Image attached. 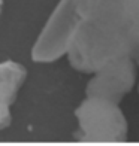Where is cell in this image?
Instances as JSON below:
<instances>
[{"instance_id": "cell-1", "label": "cell", "mask_w": 139, "mask_h": 146, "mask_svg": "<svg viewBox=\"0 0 139 146\" xmlns=\"http://www.w3.org/2000/svg\"><path fill=\"white\" fill-rule=\"evenodd\" d=\"M133 43L118 31L82 19L67 46L69 61L81 72L96 73L105 64L121 57H132Z\"/></svg>"}, {"instance_id": "cell-2", "label": "cell", "mask_w": 139, "mask_h": 146, "mask_svg": "<svg viewBox=\"0 0 139 146\" xmlns=\"http://www.w3.org/2000/svg\"><path fill=\"white\" fill-rule=\"evenodd\" d=\"M79 134L90 142H123L127 137V121L118 103L88 97L76 109Z\"/></svg>"}, {"instance_id": "cell-3", "label": "cell", "mask_w": 139, "mask_h": 146, "mask_svg": "<svg viewBox=\"0 0 139 146\" xmlns=\"http://www.w3.org/2000/svg\"><path fill=\"white\" fill-rule=\"evenodd\" d=\"M79 0H61L48 19L33 48V60L41 63L54 61L67 52V46L76 29L82 23L78 9Z\"/></svg>"}, {"instance_id": "cell-4", "label": "cell", "mask_w": 139, "mask_h": 146, "mask_svg": "<svg viewBox=\"0 0 139 146\" xmlns=\"http://www.w3.org/2000/svg\"><path fill=\"white\" fill-rule=\"evenodd\" d=\"M135 85V61L121 57L105 64L87 85V96L118 103Z\"/></svg>"}, {"instance_id": "cell-5", "label": "cell", "mask_w": 139, "mask_h": 146, "mask_svg": "<svg viewBox=\"0 0 139 146\" xmlns=\"http://www.w3.org/2000/svg\"><path fill=\"white\" fill-rule=\"evenodd\" d=\"M25 79V69L15 61L0 63V130L11 122V104Z\"/></svg>"}, {"instance_id": "cell-6", "label": "cell", "mask_w": 139, "mask_h": 146, "mask_svg": "<svg viewBox=\"0 0 139 146\" xmlns=\"http://www.w3.org/2000/svg\"><path fill=\"white\" fill-rule=\"evenodd\" d=\"M126 15H127L130 37L135 43V52L139 46V0H126Z\"/></svg>"}, {"instance_id": "cell-7", "label": "cell", "mask_w": 139, "mask_h": 146, "mask_svg": "<svg viewBox=\"0 0 139 146\" xmlns=\"http://www.w3.org/2000/svg\"><path fill=\"white\" fill-rule=\"evenodd\" d=\"M132 58H133V61H135V63H138V64H139V46L136 48V51L133 52V55H132Z\"/></svg>"}, {"instance_id": "cell-8", "label": "cell", "mask_w": 139, "mask_h": 146, "mask_svg": "<svg viewBox=\"0 0 139 146\" xmlns=\"http://www.w3.org/2000/svg\"><path fill=\"white\" fill-rule=\"evenodd\" d=\"M2 3H3V0H0V9H2Z\"/></svg>"}]
</instances>
